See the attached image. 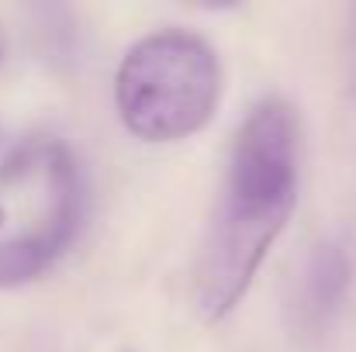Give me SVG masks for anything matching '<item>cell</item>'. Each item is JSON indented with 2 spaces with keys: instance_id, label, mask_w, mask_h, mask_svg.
I'll return each instance as SVG.
<instances>
[{
  "instance_id": "cell-7",
  "label": "cell",
  "mask_w": 356,
  "mask_h": 352,
  "mask_svg": "<svg viewBox=\"0 0 356 352\" xmlns=\"http://www.w3.org/2000/svg\"><path fill=\"white\" fill-rule=\"evenodd\" d=\"M0 59H3V42H0Z\"/></svg>"
},
{
  "instance_id": "cell-1",
  "label": "cell",
  "mask_w": 356,
  "mask_h": 352,
  "mask_svg": "<svg viewBox=\"0 0 356 352\" xmlns=\"http://www.w3.org/2000/svg\"><path fill=\"white\" fill-rule=\"evenodd\" d=\"M222 101V59L194 31L163 28L138 38L115 73V111L149 145L184 142L208 128Z\"/></svg>"
},
{
  "instance_id": "cell-4",
  "label": "cell",
  "mask_w": 356,
  "mask_h": 352,
  "mask_svg": "<svg viewBox=\"0 0 356 352\" xmlns=\"http://www.w3.org/2000/svg\"><path fill=\"white\" fill-rule=\"evenodd\" d=\"M350 280H353V266H350V255L343 252V245H336V242L312 245V252L298 273L294 297H291V321L301 339L325 335V328L332 325V318L350 290Z\"/></svg>"
},
{
  "instance_id": "cell-3",
  "label": "cell",
  "mask_w": 356,
  "mask_h": 352,
  "mask_svg": "<svg viewBox=\"0 0 356 352\" xmlns=\"http://www.w3.org/2000/svg\"><path fill=\"white\" fill-rule=\"evenodd\" d=\"M31 159L49 176L52 211L38 228L0 242V290L35 283L45 269H52V262L73 245L83 221V180L73 152L59 142H49L38 145V152L31 149Z\"/></svg>"
},
{
  "instance_id": "cell-6",
  "label": "cell",
  "mask_w": 356,
  "mask_h": 352,
  "mask_svg": "<svg viewBox=\"0 0 356 352\" xmlns=\"http://www.w3.org/2000/svg\"><path fill=\"white\" fill-rule=\"evenodd\" d=\"M0 225H3V208H0Z\"/></svg>"
},
{
  "instance_id": "cell-5",
  "label": "cell",
  "mask_w": 356,
  "mask_h": 352,
  "mask_svg": "<svg viewBox=\"0 0 356 352\" xmlns=\"http://www.w3.org/2000/svg\"><path fill=\"white\" fill-rule=\"evenodd\" d=\"M350 87L356 90V7L350 10Z\"/></svg>"
},
{
  "instance_id": "cell-2",
  "label": "cell",
  "mask_w": 356,
  "mask_h": 352,
  "mask_svg": "<svg viewBox=\"0 0 356 352\" xmlns=\"http://www.w3.org/2000/svg\"><path fill=\"white\" fill-rule=\"evenodd\" d=\"M294 204L298 187H256L229 176L222 180L215 211L191 266V297L208 325L229 318L238 308L270 245L287 228Z\"/></svg>"
}]
</instances>
